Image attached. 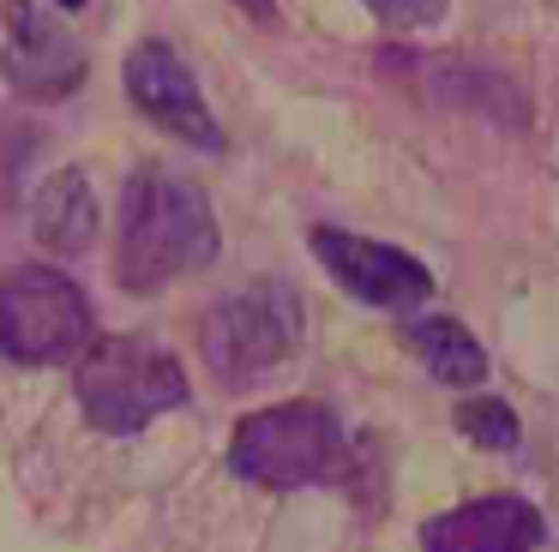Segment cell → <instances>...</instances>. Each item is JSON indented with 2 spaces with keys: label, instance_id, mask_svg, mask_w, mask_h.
Here are the masks:
<instances>
[{
  "label": "cell",
  "instance_id": "6da1fadb",
  "mask_svg": "<svg viewBox=\"0 0 559 552\" xmlns=\"http://www.w3.org/2000/svg\"><path fill=\"white\" fill-rule=\"evenodd\" d=\"M217 259V216L193 180L169 168H139L121 192L115 283L127 295H157L175 276H193Z\"/></svg>",
  "mask_w": 559,
  "mask_h": 552
},
{
  "label": "cell",
  "instance_id": "7a4b0ae2",
  "mask_svg": "<svg viewBox=\"0 0 559 552\" xmlns=\"http://www.w3.org/2000/svg\"><path fill=\"white\" fill-rule=\"evenodd\" d=\"M79 367V408L97 432L109 439H133L145 432L157 415L187 403V372L175 360L169 343L145 331H127V336H97L85 355L73 360Z\"/></svg>",
  "mask_w": 559,
  "mask_h": 552
},
{
  "label": "cell",
  "instance_id": "3957f363",
  "mask_svg": "<svg viewBox=\"0 0 559 552\" xmlns=\"http://www.w3.org/2000/svg\"><path fill=\"white\" fill-rule=\"evenodd\" d=\"M343 420L325 403H271L259 415H247L229 439V475L265 492H295L319 487L343 468Z\"/></svg>",
  "mask_w": 559,
  "mask_h": 552
},
{
  "label": "cell",
  "instance_id": "277c9868",
  "mask_svg": "<svg viewBox=\"0 0 559 552\" xmlns=\"http://www.w3.org/2000/svg\"><path fill=\"white\" fill-rule=\"evenodd\" d=\"M97 343L85 288L55 264L0 271V355L19 367H67Z\"/></svg>",
  "mask_w": 559,
  "mask_h": 552
},
{
  "label": "cell",
  "instance_id": "5b68a950",
  "mask_svg": "<svg viewBox=\"0 0 559 552\" xmlns=\"http://www.w3.org/2000/svg\"><path fill=\"white\" fill-rule=\"evenodd\" d=\"M301 343V300L283 283H253L199 319V355L223 384H253Z\"/></svg>",
  "mask_w": 559,
  "mask_h": 552
},
{
  "label": "cell",
  "instance_id": "8992f818",
  "mask_svg": "<svg viewBox=\"0 0 559 552\" xmlns=\"http://www.w3.org/2000/svg\"><path fill=\"white\" fill-rule=\"evenodd\" d=\"M0 72L19 96L31 103H67L85 84L91 60L79 48V36L67 31L55 12H43L37 0H13L7 7V48H0Z\"/></svg>",
  "mask_w": 559,
  "mask_h": 552
},
{
  "label": "cell",
  "instance_id": "52a82bcc",
  "mask_svg": "<svg viewBox=\"0 0 559 552\" xmlns=\"http://www.w3.org/2000/svg\"><path fill=\"white\" fill-rule=\"evenodd\" d=\"M307 240H313V259L337 276V288H349L367 307L403 312L433 295V271L415 252L391 247V240H367V235H349V228H331V223H319Z\"/></svg>",
  "mask_w": 559,
  "mask_h": 552
},
{
  "label": "cell",
  "instance_id": "ba28073f",
  "mask_svg": "<svg viewBox=\"0 0 559 552\" xmlns=\"http://www.w3.org/2000/svg\"><path fill=\"white\" fill-rule=\"evenodd\" d=\"M127 96H133L139 115H145L151 127H163L169 139L193 144V151H223V127L211 120L205 96H199L193 67H187L169 43H139L133 55H127Z\"/></svg>",
  "mask_w": 559,
  "mask_h": 552
},
{
  "label": "cell",
  "instance_id": "9c48e42d",
  "mask_svg": "<svg viewBox=\"0 0 559 552\" xmlns=\"http://www.w3.org/2000/svg\"><path fill=\"white\" fill-rule=\"evenodd\" d=\"M542 540H547L542 511L518 492L469 499L421 528V552H535Z\"/></svg>",
  "mask_w": 559,
  "mask_h": 552
},
{
  "label": "cell",
  "instance_id": "30bf717a",
  "mask_svg": "<svg viewBox=\"0 0 559 552\" xmlns=\"http://www.w3.org/2000/svg\"><path fill=\"white\" fill-rule=\"evenodd\" d=\"M31 223L49 240L55 252H85L97 240V199H91V180L79 168H61V175L43 180L37 204H31Z\"/></svg>",
  "mask_w": 559,
  "mask_h": 552
},
{
  "label": "cell",
  "instance_id": "8fae6325",
  "mask_svg": "<svg viewBox=\"0 0 559 552\" xmlns=\"http://www.w3.org/2000/svg\"><path fill=\"white\" fill-rule=\"evenodd\" d=\"M409 348L421 355V367L433 372V384H445V391H469V384L487 379V348L475 343L469 324H457V319H415Z\"/></svg>",
  "mask_w": 559,
  "mask_h": 552
},
{
  "label": "cell",
  "instance_id": "7c38bea8",
  "mask_svg": "<svg viewBox=\"0 0 559 552\" xmlns=\"http://www.w3.org/2000/svg\"><path fill=\"white\" fill-rule=\"evenodd\" d=\"M451 420H457V432L469 444H481V451H518L523 444L518 415H511V403H499V396H463Z\"/></svg>",
  "mask_w": 559,
  "mask_h": 552
},
{
  "label": "cell",
  "instance_id": "4fadbf2b",
  "mask_svg": "<svg viewBox=\"0 0 559 552\" xmlns=\"http://www.w3.org/2000/svg\"><path fill=\"white\" fill-rule=\"evenodd\" d=\"M373 19H385L391 31H421V24L445 19V0H361Z\"/></svg>",
  "mask_w": 559,
  "mask_h": 552
},
{
  "label": "cell",
  "instance_id": "5bb4252c",
  "mask_svg": "<svg viewBox=\"0 0 559 552\" xmlns=\"http://www.w3.org/2000/svg\"><path fill=\"white\" fill-rule=\"evenodd\" d=\"M241 7H247V12H259V19H265V12H271V0H241Z\"/></svg>",
  "mask_w": 559,
  "mask_h": 552
},
{
  "label": "cell",
  "instance_id": "9a60e30c",
  "mask_svg": "<svg viewBox=\"0 0 559 552\" xmlns=\"http://www.w3.org/2000/svg\"><path fill=\"white\" fill-rule=\"evenodd\" d=\"M55 7H67V12H79V7H85V0H55Z\"/></svg>",
  "mask_w": 559,
  "mask_h": 552
}]
</instances>
